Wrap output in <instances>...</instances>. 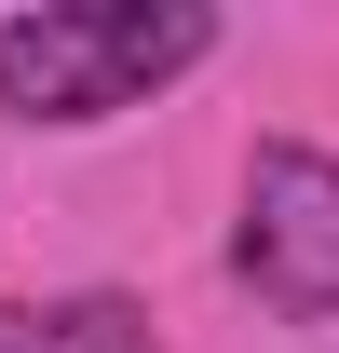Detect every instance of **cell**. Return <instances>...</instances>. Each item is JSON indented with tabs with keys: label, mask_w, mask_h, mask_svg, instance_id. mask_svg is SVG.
<instances>
[{
	"label": "cell",
	"mask_w": 339,
	"mask_h": 353,
	"mask_svg": "<svg viewBox=\"0 0 339 353\" xmlns=\"http://www.w3.org/2000/svg\"><path fill=\"white\" fill-rule=\"evenodd\" d=\"M231 272L271 312H339V150L312 136H258L245 163V218H231Z\"/></svg>",
	"instance_id": "obj_2"
},
{
	"label": "cell",
	"mask_w": 339,
	"mask_h": 353,
	"mask_svg": "<svg viewBox=\"0 0 339 353\" xmlns=\"http://www.w3.org/2000/svg\"><path fill=\"white\" fill-rule=\"evenodd\" d=\"M217 14L204 0H41L0 28V109L14 123H109L176 68H204Z\"/></svg>",
	"instance_id": "obj_1"
},
{
	"label": "cell",
	"mask_w": 339,
	"mask_h": 353,
	"mask_svg": "<svg viewBox=\"0 0 339 353\" xmlns=\"http://www.w3.org/2000/svg\"><path fill=\"white\" fill-rule=\"evenodd\" d=\"M0 353H163V340H150L136 299L95 285V299H14L0 312Z\"/></svg>",
	"instance_id": "obj_3"
}]
</instances>
